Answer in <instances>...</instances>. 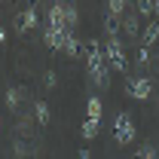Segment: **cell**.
<instances>
[{
  "label": "cell",
  "mask_w": 159,
  "mask_h": 159,
  "mask_svg": "<svg viewBox=\"0 0 159 159\" xmlns=\"http://www.w3.org/2000/svg\"><path fill=\"white\" fill-rule=\"evenodd\" d=\"M107 64H110L113 70H125V55H122V46H119L116 37L107 40Z\"/></svg>",
  "instance_id": "1"
},
{
  "label": "cell",
  "mask_w": 159,
  "mask_h": 159,
  "mask_svg": "<svg viewBox=\"0 0 159 159\" xmlns=\"http://www.w3.org/2000/svg\"><path fill=\"white\" fill-rule=\"evenodd\" d=\"M132 138H135V129H132V122H129V116L122 113V116L116 119V141H119V144H129Z\"/></svg>",
  "instance_id": "2"
},
{
  "label": "cell",
  "mask_w": 159,
  "mask_h": 159,
  "mask_svg": "<svg viewBox=\"0 0 159 159\" xmlns=\"http://www.w3.org/2000/svg\"><path fill=\"white\" fill-rule=\"evenodd\" d=\"M129 95H135V98H147V95H150V80H135V83L129 86Z\"/></svg>",
  "instance_id": "3"
},
{
  "label": "cell",
  "mask_w": 159,
  "mask_h": 159,
  "mask_svg": "<svg viewBox=\"0 0 159 159\" xmlns=\"http://www.w3.org/2000/svg\"><path fill=\"white\" fill-rule=\"evenodd\" d=\"M37 25V9H25V16L19 19V31H28Z\"/></svg>",
  "instance_id": "4"
},
{
  "label": "cell",
  "mask_w": 159,
  "mask_h": 159,
  "mask_svg": "<svg viewBox=\"0 0 159 159\" xmlns=\"http://www.w3.org/2000/svg\"><path fill=\"white\" fill-rule=\"evenodd\" d=\"M95 135H98V122L95 119H86L83 122V138L89 141V138H95Z\"/></svg>",
  "instance_id": "5"
},
{
  "label": "cell",
  "mask_w": 159,
  "mask_h": 159,
  "mask_svg": "<svg viewBox=\"0 0 159 159\" xmlns=\"http://www.w3.org/2000/svg\"><path fill=\"white\" fill-rule=\"evenodd\" d=\"M89 119H95V122L101 119V101L98 98H89Z\"/></svg>",
  "instance_id": "6"
},
{
  "label": "cell",
  "mask_w": 159,
  "mask_h": 159,
  "mask_svg": "<svg viewBox=\"0 0 159 159\" xmlns=\"http://www.w3.org/2000/svg\"><path fill=\"white\" fill-rule=\"evenodd\" d=\"M159 37V25H147V31H144V43L150 46V43H156Z\"/></svg>",
  "instance_id": "7"
},
{
  "label": "cell",
  "mask_w": 159,
  "mask_h": 159,
  "mask_svg": "<svg viewBox=\"0 0 159 159\" xmlns=\"http://www.w3.org/2000/svg\"><path fill=\"white\" fill-rule=\"evenodd\" d=\"M37 119L46 125L49 122V104H43V101H37Z\"/></svg>",
  "instance_id": "8"
},
{
  "label": "cell",
  "mask_w": 159,
  "mask_h": 159,
  "mask_svg": "<svg viewBox=\"0 0 159 159\" xmlns=\"http://www.w3.org/2000/svg\"><path fill=\"white\" fill-rule=\"evenodd\" d=\"M125 31L129 34H138V19L135 16H125Z\"/></svg>",
  "instance_id": "9"
},
{
  "label": "cell",
  "mask_w": 159,
  "mask_h": 159,
  "mask_svg": "<svg viewBox=\"0 0 159 159\" xmlns=\"http://www.w3.org/2000/svg\"><path fill=\"white\" fill-rule=\"evenodd\" d=\"M107 9H110V16H122V9H125V3H122V0H113V3H110Z\"/></svg>",
  "instance_id": "10"
},
{
  "label": "cell",
  "mask_w": 159,
  "mask_h": 159,
  "mask_svg": "<svg viewBox=\"0 0 159 159\" xmlns=\"http://www.w3.org/2000/svg\"><path fill=\"white\" fill-rule=\"evenodd\" d=\"M64 21H67V25L77 21V9H74V6H64Z\"/></svg>",
  "instance_id": "11"
},
{
  "label": "cell",
  "mask_w": 159,
  "mask_h": 159,
  "mask_svg": "<svg viewBox=\"0 0 159 159\" xmlns=\"http://www.w3.org/2000/svg\"><path fill=\"white\" fill-rule=\"evenodd\" d=\"M6 104H9V107L19 104V89H9V92H6Z\"/></svg>",
  "instance_id": "12"
},
{
  "label": "cell",
  "mask_w": 159,
  "mask_h": 159,
  "mask_svg": "<svg viewBox=\"0 0 159 159\" xmlns=\"http://www.w3.org/2000/svg\"><path fill=\"white\" fill-rule=\"evenodd\" d=\"M141 159H156V153H153V147H144V150H141Z\"/></svg>",
  "instance_id": "13"
},
{
  "label": "cell",
  "mask_w": 159,
  "mask_h": 159,
  "mask_svg": "<svg viewBox=\"0 0 159 159\" xmlns=\"http://www.w3.org/2000/svg\"><path fill=\"white\" fill-rule=\"evenodd\" d=\"M138 61H141V64H147V61H150V52H147V49H141V52H138Z\"/></svg>",
  "instance_id": "14"
},
{
  "label": "cell",
  "mask_w": 159,
  "mask_h": 159,
  "mask_svg": "<svg viewBox=\"0 0 159 159\" xmlns=\"http://www.w3.org/2000/svg\"><path fill=\"white\" fill-rule=\"evenodd\" d=\"M46 86H55V70H46Z\"/></svg>",
  "instance_id": "15"
},
{
  "label": "cell",
  "mask_w": 159,
  "mask_h": 159,
  "mask_svg": "<svg viewBox=\"0 0 159 159\" xmlns=\"http://www.w3.org/2000/svg\"><path fill=\"white\" fill-rule=\"evenodd\" d=\"M77 159H92V153H89V150H80V153H77Z\"/></svg>",
  "instance_id": "16"
},
{
  "label": "cell",
  "mask_w": 159,
  "mask_h": 159,
  "mask_svg": "<svg viewBox=\"0 0 159 159\" xmlns=\"http://www.w3.org/2000/svg\"><path fill=\"white\" fill-rule=\"evenodd\" d=\"M153 12H156V16H159V3H153Z\"/></svg>",
  "instance_id": "17"
}]
</instances>
